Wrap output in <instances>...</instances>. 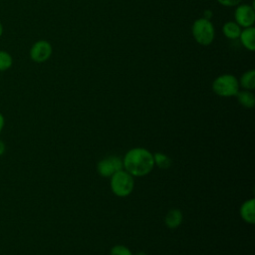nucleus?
<instances>
[{
  "mask_svg": "<svg viewBox=\"0 0 255 255\" xmlns=\"http://www.w3.org/2000/svg\"><path fill=\"white\" fill-rule=\"evenodd\" d=\"M239 39L241 44L248 51L253 52L255 50V28L253 26L241 30Z\"/></svg>",
  "mask_w": 255,
  "mask_h": 255,
  "instance_id": "1a4fd4ad",
  "label": "nucleus"
},
{
  "mask_svg": "<svg viewBox=\"0 0 255 255\" xmlns=\"http://www.w3.org/2000/svg\"><path fill=\"white\" fill-rule=\"evenodd\" d=\"M13 65V58L10 53L0 50V72L9 70Z\"/></svg>",
  "mask_w": 255,
  "mask_h": 255,
  "instance_id": "2eb2a0df",
  "label": "nucleus"
},
{
  "mask_svg": "<svg viewBox=\"0 0 255 255\" xmlns=\"http://www.w3.org/2000/svg\"><path fill=\"white\" fill-rule=\"evenodd\" d=\"M191 33L194 40L202 46L210 45L215 37L214 26L211 21L206 18L196 19L192 24Z\"/></svg>",
  "mask_w": 255,
  "mask_h": 255,
  "instance_id": "20e7f679",
  "label": "nucleus"
},
{
  "mask_svg": "<svg viewBox=\"0 0 255 255\" xmlns=\"http://www.w3.org/2000/svg\"><path fill=\"white\" fill-rule=\"evenodd\" d=\"M3 32H4V28H3V25H2V23L0 22V38L2 37V35H3Z\"/></svg>",
  "mask_w": 255,
  "mask_h": 255,
  "instance_id": "aec40b11",
  "label": "nucleus"
},
{
  "mask_svg": "<svg viewBox=\"0 0 255 255\" xmlns=\"http://www.w3.org/2000/svg\"><path fill=\"white\" fill-rule=\"evenodd\" d=\"M53 53V48L47 40H38L35 42L29 51V56L35 63H44L50 59Z\"/></svg>",
  "mask_w": 255,
  "mask_h": 255,
  "instance_id": "423d86ee",
  "label": "nucleus"
},
{
  "mask_svg": "<svg viewBox=\"0 0 255 255\" xmlns=\"http://www.w3.org/2000/svg\"><path fill=\"white\" fill-rule=\"evenodd\" d=\"M239 86L243 88V90L252 91L255 88V70L251 69L244 72L240 78Z\"/></svg>",
  "mask_w": 255,
  "mask_h": 255,
  "instance_id": "ddd939ff",
  "label": "nucleus"
},
{
  "mask_svg": "<svg viewBox=\"0 0 255 255\" xmlns=\"http://www.w3.org/2000/svg\"><path fill=\"white\" fill-rule=\"evenodd\" d=\"M241 30V27L235 21H228L222 27V32L224 36L232 40L239 38Z\"/></svg>",
  "mask_w": 255,
  "mask_h": 255,
  "instance_id": "f8f14e48",
  "label": "nucleus"
},
{
  "mask_svg": "<svg viewBox=\"0 0 255 255\" xmlns=\"http://www.w3.org/2000/svg\"><path fill=\"white\" fill-rule=\"evenodd\" d=\"M124 169L123 158L117 155H110L101 159L97 164V170L103 177H111L115 172Z\"/></svg>",
  "mask_w": 255,
  "mask_h": 255,
  "instance_id": "39448f33",
  "label": "nucleus"
},
{
  "mask_svg": "<svg viewBox=\"0 0 255 255\" xmlns=\"http://www.w3.org/2000/svg\"><path fill=\"white\" fill-rule=\"evenodd\" d=\"M110 255H133L129 248L125 245H115L110 250Z\"/></svg>",
  "mask_w": 255,
  "mask_h": 255,
  "instance_id": "dca6fc26",
  "label": "nucleus"
},
{
  "mask_svg": "<svg viewBox=\"0 0 255 255\" xmlns=\"http://www.w3.org/2000/svg\"><path fill=\"white\" fill-rule=\"evenodd\" d=\"M237 102L245 109H252L255 105V97L251 91L241 90L235 95Z\"/></svg>",
  "mask_w": 255,
  "mask_h": 255,
  "instance_id": "9b49d317",
  "label": "nucleus"
},
{
  "mask_svg": "<svg viewBox=\"0 0 255 255\" xmlns=\"http://www.w3.org/2000/svg\"><path fill=\"white\" fill-rule=\"evenodd\" d=\"M182 220L183 214L181 210L178 208H172L166 213L164 217V224L169 229H175L179 227V225L182 223Z\"/></svg>",
  "mask_w": 255,
  "mask_h": 255,
  "instance_id": "9d476101",
  "label": "nucleus"
},
{
  "mask_svg": "<svg viewBox=\"0 0 255 255\" xmlns=\"http://www.w3.org/2000/svg\"><path fill=\"white\" fill-rule=\"evenodd\" d=\"M234 18L241 28L252 27L255 22L254 7L248 4H238L234 11Z\"/></svg>",
  "mask_w": 255,
  "mask_h": 255,
  "instance_id": "0eeeda50",
  "label": "nucleus"
},
{
  "mask_svg": "<svg viewBox=\"0 0 255 255\" xmlns=\"http://www.w3.org/2000/svg\"><path fill=\"white\" fill-rule=\"evenodd\" d=\"M124 169L133 177L147 175L153 169V153L144 147H133L128 150L123 158Z\"/></svg>",
  "mask_w": 255,
  "mask_h": 255,
  "instance_id": "f257e3e1",
  "label": "nucleus"
},
{
  "mask_svg": "<svg viewBox=\"0 0 255 255\" xmlns=\"http://www.w3.org/2000/svg\"><path fill=\"white\" fill-rule=\"evenodd\" d=\"M4 124H5V120H4V116L0 113V133L4 128Z\"/></svg>",
  "mask_w": 255,
  "mask_h": 255,
  "instance_id": "a211bd4d",
  "label": "nucleus"
},
{
  "mask_svg": "<svg viewBox=\"0 0 255 255\" xmlns=\"http://www.w3.org/2000/svg\"><path fill=\"white\" fill-rule=\"evenodd\" d=\"M134 255H146V253L145 252H143V251H138L137 253H135Z\"/></svg>",
  "mask_w": 255,
  "mask_h": 255,
  "instance_id": "412c9836",
  "label": "nucleus"
},
{
  "mask_svg": "<svg viewBox=\"0 0 255 255\" xmlns=\"http://www.w3.org/2000/svg\"><path fill=\"white\" fill-rule=\"evenodd\" d=\"M110 184L115 195L119 197H127L133 190L134 179L133 176L128 171L121 169L111 176Z\"/></svg>",
  "mask_w": 255,
  "mask_h": 255,
  "instance_id": "f03ea898",
  "label": "nucleus"
},
{
  "mask_svg": "<svg viewBox=\"0 0 255 255\" xmlns=\"http://www.w3.org/2000/svg\"><path fill=\"white\" fill-rule=\"evenodd\" d=\"M153 161H154V165H156L157 167H159L161 169L169 168L172 163L171 158L163 152L153 153Z\"/></svg>",
  "mask_w": 255,
  "mask_h": 255,
  "instance_id": "4468645a",
  "label": "nucleus"
},
{
  "mask_svg": "<svg viewBox=\"0 0 255 255\" xmlns=\"http://www.w3.org/2000/svg\"><path fill=\"white\" fill-rule=\"evenodd\" d=\"M241 218L248 224L255 223V199L250 198L245 200L239 209Z\"/></svg>",
  "mask_w": 255,
  "mask_h": 255,
  "instance_id": "6e6552de",
  "label": "nucleus"
},
{
  "mask_svg": "<svg viewBox=\"0 0 255 255\" xmlns=\"http://www.w3.org/2000/svg\"><path fill=\"white\" fill-rule=\"evenodd\" d=\"M4 151H5V144L2 140H0V156L4 153Z\"/></svg>",
  "mask_w": 255,
  "mask_h": 255,
  "instance_id": "6ab92c4d",
  "label": "nucleus"
},
{
  "mask_svg": "<svg viewBox=\"0 0 255 255\" xmlns=\"http://www.w3.org/2000/svg\"><path fill=\"white\" fill-rule=\"evenodd\" d=\"M219 4L223 5V6H227V7H232V6H237L238 4H240V2L242 0H216Z\"/></svg>",
  "mask_w": 255,
  "mask_h": 255,
  "instance_id": "f3484780",
  "label": "nucleus"
},
{
  "mask_svg": "<svg viewBox=\"0 0 255 255\" xmlns=\"http://www.w3.org/2000/svg\"><path fill=\"white\" fill-rule=\"evenodd\" d=\"M212 91L219 97H235L239 91L238 79L231 74L220 75L212 82Z\"/></svg>",
  "mask_w": 255,
  "mask_h": 255,
  "instance_id": "7ed1b4c3",
  "label": "nucleus"
}]
</instances>
